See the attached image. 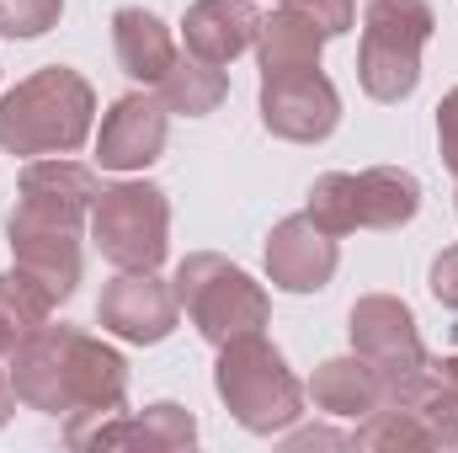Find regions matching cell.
<instances>
[{
  "label": "cell",
  "instance_id": "9c48e42d",
  "mask_svg": "<svg viewBox=\"0 0 458 453\" xmlns=\"http://www.w3.org/2000/svg\"><path fill=\"white\" fill-rule=\"evenodd\" d=\"M342 123V91L331 86V75L315 70H283V75H261V128L272 139L288 144H320L331 139Z\"/></svg>",
  "mask_w": 458,
  "mask_h": 453
},
{
  "label": "cell",
  "instance_id": "e0dca14e",
  "mask_svg": "<svg viewBox=\"0 0 458 453\" xmlns=\"http://www.w3.org/2000/svg\"><path fill=\"white\" fill-rule=\"evenodd\" d=\"M304 395L315 400V411L342 416V422H362V416H373L378 406H389L384 379H378L357 352H352V357H326V363L310 373Z\"/></svg>",
  "mask_w": 458,
  "mask_h": 453
},
{
  "label": "cell",
  "instance_id": "f1b7e54d",
  "mask_svg": "<svg viewBox=\"0 0 458 453\" xmlns=\"http://www.w3.org/2000/svg\"><path fill=\"white\" fill-rule=\"evenodd\" d=\"M0 357H5V337H0Z\"/></svg>",
  "mask_w": 458,
  "mask_h": 453
},
{
  "label": "cell",
  "instance_id": "ac0fdd59",
  "mask_svg": "<svg viewBox=\"0 0 458 453\" xmlns=\"http://www.w3.org/2000/svg\"><path fill=\"white\" fill-rule=\"evenodd\" d=\"M160 449V453H182L198 443V422H192V411H182L176 400H160V406H149L144 416H107V422H97L91 432H86V443L81 449Z\"/></svg>",
  "mask_w": 458,
  "mask_h": 453
},
{
  "label": "cell",
  "instance_id": "8fae6325",
  "mask_svg": "<svg viewBox=\"0 0 458 453\" xmlns=\"http://www.w3.org/2000/svg\"><path fill=\"white\" fill-rule=\"evenodd\" d=\"M97 321L102 331H113L117 341H133V346H155L176 331L182 321V304H176V288L155 272H123L102 288L97 299Z\"/></svg>",
  "mask_w": 458,
  "mask_h": 453
},
{
  "label": "cell",
  "instance_id": "7402d4cb",
  "mask_svg": "<svg viewBox=\"0 0 458 453\" xmlns=\"http://www.w3.org/2000/svg\"><path fill=\"white\" fill-rule=\"evenodd\" d=\"M352 443H357V449H416V453L443 449L437 432L427 427V416H421L416 406H378L373 416L357 422Z\"/></svg>",
  "mask_w": 458,
  "mask_h": 453
},
{
  "label": "cell",
  "instance_id": "7c38bea8",
  "mask_svg": "<svg viewBox=\"0 0 458 453\" xmlns=\"http://www.w3.org/2000/svg\"><path fill=\"white\" fill-rule=\"evenodd\" d=\"M171 113L155 91H128L102 113L97 128V166L102 171H144L165 155Z\"/></svg>",
  "mask_w": 458,
  "mask_h": 453
},
{
  "label": "cell",
  "instance_id": "5b68a950",
  "mask_svg": "<svg viewBox=\"0 0 458 453\" xmlns=\"http://www.w3.org/2000/svg\"><path fill=\"white\" fill-rule=\"evenodd\" d=\"M432 5L427 0H368L362 5V43H357V81L373 102L394 107L421 86V54L432 43Z\"/></svg>",
  "mask_w": 458,
  "mask_h": 453
},
{
  "label": "cell",
  "instance_id": "d6986e66",
  "mask_svg": "<svg viewBox=\"0 0 458 453\" xmlns=\"http://www.w3.org/2000/svg\"><path fill=\"white\" fill-rule=\"evenodd\" d=\"M326 27L310 21L293 0H277L272 16H261V32H256V59H261V75H283V70H315L320 64V48H326Z\"/></svg>",
  "mask_w": 458,
  "mask_h": 453
},
{
  "label": "cell",
  "instance_id": "4fadbf2b",
  "mask_svg": "<svg viewBox=\"0 0 458 453\" xmlns=\"http://www.w3.org/2000/svg\"><path fill=\"white\" fill-rule=\"evenodd\" d=\"M336 261H342L336 235H326L310 214H288L267 235V278L283 294H320V288H331Z\"/></svg>",
  "mask_w": 458,
  "mask_h": 453
},
{
  "label": "cell",
  "instance_id": "6da1fadb",
  "mask_svg": "<svg viewBox=\"0 0 458 453\" xmlns=\"http://www.w3.org/2000/svg\"><path fill=\"white\" fill-rule=\"evenodd\" d=\"M11 389L27 411L64 416V443L81 449L97 422H107L128 400V363L123 352L81 326H38L27 341L5 352Z\"/></svg>",
  "mask_w": 458,
  "mask_h": 453
},
{
  "label": "cell",
  "instance_id": "d4e9b609",
  "mask_svg": "<svg viewBox=\"0 0 458 453\" xmlns=\"http://www.w3.org/2000/svg\"><path fill=\"white\" fill-rule=\"evenodd\" d=\"M427 288H432V299H437L443 310H454V315H458V245H448V251L432 261Z\"/></svg>",
  "mask_w": 458,
  "mask_h": 453
},
{
  "label": "cell",
  "instance_id": "2e32d148",
  "mask_svg": "<svg viewBox=\"0 0 458 453\" xmlns=\"http://www.w3.org/2000/svg\"><path fill=\"white\" fill-rule=\"evenodd\" d=\"M113 54L128 81H139L144 91H155L165 81V70L176 64V38H171V27L155 11L123 5V11H113Z\"/></svg>",
  "mask_w": 458,
  "mask_h": 453
},
{
  "label": "cell",
  "instance_id": "83f0119b",
  "mask_svg": "<svg viewBox=\"0 0 458 453\" xmlns=\"http://www.w3.org/2000/svg\"><path fill=\"white\" fill-rule=\"evenodd\" d=\"M437 368H443L448 379H458V346H454V352H448V357H437Z\"/></svg>",
  "mask_w": 458,
  "mask_h": 453
},
{
  "label": "cell",
  "instance_id": "44dd1931",
  "mask_svg": "<svg viewBox=\"0 0 458 453\" xmlns=\"http://www.w3.org/2000/svg\"><path fill=\"white\" fill-rule=\"evenodd\" d=\"M54 294L43 288V283H32L21 267H11V272H0V337H5V352L16 346V341H27L38 326H48L54 321Z\"/></svg>",
  "mask_w": 458,
  "mask_h": 453
},
{
  "label": "cell",
  "instance_id": "cb8c5ba5",
  "mask_svg": "<svg viewBox=\"0 0 458 453\" xmlns=\"http://www.w3.org/2000/svg\"><path fill=\"white\" fill-rule=\"evenodd\" d=\"M416 411L427 416V427L437 432V443H443V449H458V379L443 373V379L416 400Z\"/></svg>",
  "mask_w": 458,
  "mask_h": 453
},
{
  "label": "cell",
  "instance_id": "f546056e",
  "mask_svg": "<svg viewBox=\"0 0 458 453\" xmlns=\"http://www.w3.org/2000/svg\"><path fill=\"white\" fill-rule=\"evenodd\" d=\"M454 203H458V198H454Z\"/></svg>",
  "mask_w": 458,
  "mask_h": 453
},
{
  "label": "cell",
  "instance_id": "ffe728a7",
  "mask_svg": "<svg viewBox=\"0 0 458 453\" xmlns=\"http://www.w3.org/2000/svg\"><path fill=\"white\" fill-rule=\"evenodd\" d=\"M155 97L165 102V113H176V117H208L225 107L229 75L219 64L198 59V54H176V64L165 70V81L155 86Z\"/></svg>",
  "mask_w": 458,
  "mask_h": 453
},
{
  "label": "cell",
  "instance_id": "4316f807",
  "mask_svg": "<svg viewBox=\"0 0 458 453\" xmlns=\"http://www.w3.org/2000/svg\"><path fill=\"white\" fill-rule=\"evenodd\" d=\"M11 411H16V389H11V373L0 368V427L11 422Z\"/></svg>",
  "mask_w": 458,
  "mask_h": 453
},
{
  "label": "cell",
  "instance_id": "30bf717a",
  "mask_svg": "<svg viewBox=\"0 0 458 453\" xmlns=\"http://www.w3.org/2000/svg\"><path fill=\"white\" fill-rule=\"evenodd\" d=\"M102 198V182L91 166L81 160H64V155H38L21 166V182H16V219H43V225H70L86 229L91 225V209Z\"/></svg>",
  "mask_w": 458,
  "mask_h": 453
},
{
  "label": "cell",
  "instance_id": "ba28073f",
  "mask_svg": "<svg viewBox=\"0 0 458 453\" xmlns=\"http://www.w3.org/2000/svg\"><path fill=\"white\" fill-rule=\"evenodd\" d=\"M91 245L117 272H155L171 251V198L155 182H113L91 209Z\"/></svg>",
  "mask_w": 458,
  "mask_h": 453
},
{
  "label": "cell",
  "instance_id": "7a4b0ae2",
  "mask_svg": "<svg viewBox=\"0 0 458 453\" xmlns=\"http://www.w3.org/2000/svg\"><path fill=\"white\" fill-rule=\"evenodd\" d=\"M97 91L70 64H43L0 97V150L5 155H75L91 139Z\"/></svg>",
  "mask_w": 458,
  "mask_h": 453
},
{
  "label": "cell",
  "instance_id": "52a82bcc",
  "mask_svg": "<svg viewBox=\"0 0 458 453\" xmlns=\"http://www.w3.org/2000/svg\"><path fill=\"white\" fill-rule=\"evenodd\" d=\"M304 214L336 240L352 229H400L421 214V182L400 166L326 171V176H315Z\"/></svg>",
  "mask_w": 458,
  "mask_h": 453
},
{
  "label": "cell",
  "instance_id": "5bb4252c",
  "mask_svg": "<svg viewBox=\"0 0 458 453\" xmlns=\"http://www.w3.org/2000/svg\"><path fill=\"white\" fill-rule=\"evenodd\" d=\"M11 256H16V267L32 278V283H43L59 304L64 299H75V288H81V272H86V251H81V229L70 225H43V219H16L11 214Z\"/></svg>",
  "mask_w": 458,
  "mask_h": 453
},
{
  "label": "cell",
  "instance_id": "603a6c76",
  "mask_svg": "<svg viewBox=\"0 0 458 453\" xmlns=\"http://www.w3.org/2000/svg\"><path fill=\"white\" fill-rule=\"evenodd\" d=\"M59 16L64 0H0V38H43Z\"/></svg>",
  "mask_w": 458,
  "mask_h": 453
},
{
  "label": "cell",
  "instance_id": "8992f818",
  "mask_svg": "<svg viewBox=\"0 0 458 453\" xmlns=\"http://www.w3.org/2000/svg\"><path fill=\"white\" fill-rule=\"evenodd\" d=\"M171 288H176V304L187 310V321L198 326V337L208 346H225V341L245 337V331H261L272 321L267 288L245 267H234L229 256H219V251L182 256Z\"/></svg>",
  "mask_w": 458,
  "mask_h": 453
},
{
  "label": "cell",
  "instance_id": "277c9868",
  "mask_svg": "<svg viewBox=\"0 0 458 453\" xmlns=\"http://www.w3.org/2000/svg\"><path fill=\"white\" fill-rule=\"evenodd\" d=\"M346 337H352V352L384 379L389 406H416L443 379L437 357L421 341V326H416L411 304L394 299V294H362L352 304V315H346Z\"/></svg>",
  "mask_w": 458,
  "mask_h": 453
},
{
  "label": "cell",
  "instance_id": "484cf974",
  "mask_svg": "<svg viewBox=\"0 0 458 453\" xmlns=\"http://www.w3.org/2000/svg\"><path fill=\"white\" fill-rule=\"evenodd\" d=\"M437 155H443V166L458 176V86L437 102Z\"/></svg>",
  "mask_w": 458,
  "mask_h": 453
},
{
  "label": "cell",
  "instance_id": "9a60e30c",
  "mask_svg": "<svg viewBox=\"0 0 458 453\" xmlns=\"http://www.w3.org/2000/svg\"><path fill=\"white\" fill-rule=\"evenodd\" d=\"M256 32H261V11L250 0H192L182 16L187 54H198L219 70L234 64L245 48H256Z\"/></svg>",
  "mask_w": 458,
  "mask_h": 453
},
{
  "label": "cell",
  "instance_id": "3957f363",
  "mask_svg": "<svg viewBox=\"0 0 458 453\" xmlns=\"http://www.w3.org/2000/svg\"><path fill=\"white\" fill-rule=\"evenodd\" d=\"M214 389L225 400V411L256 438H277L304 416V384L288 368V357L261 337L245 331L219 346L214 363Z\"/></svg>",
  "mask_w": 458,
  "mask_h": 453
}]
</instances>
